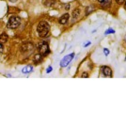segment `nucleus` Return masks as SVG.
Masks as SVG:
<instances>
[{"label":"nucleus","instance_id":"nucleus-1","mask_svg":"<svg viewBox=\"0 0 126 125\" xmlns=\"http://www.w3.org/2000/svg\"><path fill=\"white\" fill-rule=\"evenodd\" d=\"M37 31L39 33V36L42 38H45V37L49 36V32H50L49 24L44 22V21L40 22L38 24V26H37Z\"/></svg>","mask_w":126,"mask_h":125},{"label":"nucleus","instance_id":"nucleus-2","mask_svg":"<svg viewBox=\"0 0 126 125\" xmlns=\"http://www.w3.org/2000/svg\"><path fill=\"white\" fill-rule=\"evenodd\" d=\"M38 50L40 54H42L43 57H46L47 55L50 54V47L46 42H41L38 44Z\"/></svg>","mask_w":126,"mask_h":125},{"label":"nucleus","instance_id":"nucleus-3","mask_svg":"<svg viewBox=\"0 0 126 125\" xmlns=\"http://www.w3.org/2000/svg\"><path fill=\"white\" fill-rule=\"evenodd\" d=\"M20 24H21L20 18L17 17V16H12V17L10 18L9 23H8V26H9V27H10V28H17V27L20 26Z\"/></svg>","mask_w":126,"mask_h":125},{"label":"nucleus","instance_id":"nucleus-4","mask_svg":"<svg viewBox=\"0 0 126 125\" xmlns=\"http://www.w3.org/2000/svg\"><path fill=\"white\" fill-rule=\"evenodd\" d=\"M74 53H72V54H69V55L65 56L62 59H61V61H60V67L61 68L67 67L69 65V63L74 59Z\"/></svg>","mask_w":126,"mask_h":125},{"label":"nucleus","instance_id":"nucleus-5","mask_svg":"<svg viewBox=\"0 0 126 125\" xmlns=\"http://www.w3.org/2000/svg\"><path fill=\"white\" fill-rule=\"evenodd\" d=\"M100 72L105 77H112V75H113L112 70H111L110 67H108V66H102L101 69H100Z\"/></svg>","mask_w":126,"mask_h":125},{"label":"nucleus","instance_id":"nucleus-6","mask_svg":"<svg viewBox=\"0 0 126 125\" xmlns=\"http://www.w3.org/2000/svg\"><path fill=\"white\" fill-rule=\"evenodd\" d=\"M69 18H70V14H69V13H65V14H63V15L58 19V23H59L60 25H65V24L68 22Z\"/></svg>","mask_w":126,"mask_h":125},{"label":"nucleus","instance_id":"nucleus-7","mask_svg":"<svg viewBox=\"0 0 126 125\" xmlns=\"http://www.w3.org/2000/svg\"><path fill=\"white\" fill-rule=\"evenodd\" d=\"M32 71H33V67H32L31 65H27V66H26V67L23 68L22 73H25V74H27V73H32Z\"/></svg>","mask_w":126,"mask_h":125},{"label":"nucleus","instance_id":"nucleus-8","mask_svg":"<svg viewBox=\"0 0 126 125\" xmlns=\"http://www.w3.org/2000/svg\"><path fill=\"white\" fill-rule=\"evenodd\" d=\"M42 54H37V55H35V57H34V58H33V60H34V62L36 63H40L42 60Z\"/></svg>","mask_w":126,"mask_h":125},{"label":"nucleus","instance_id":"nucleus-9","mask_svg":"<svg viewBox=\"0 0 126 125\" xmlns=\"http://www.w3.org/2000/svg\"><path fill=\"white\" fill-rule=\"evenodd\" d=\"M8 41V35L7 33H2L0 35V43H5Z\"/></svg>","mask_w":126,"mask_h":125},{"label":"nucleus","instance_id":"nucleus-10","mask_svg":"<svg viewBox=\"0 0 126 125\" xmlns=\"http://www.w3.org/2000/svg\"><path fill=\"white\" fill-rule=\"evenodd\" d=\"M110 4H111V0H104V1L101 3V5H102L103 8H106V7H108Z\"/></svg>","mask_w":126,"mask_h":125},{"label":"nucleus","instance_id":"nucleus-11","mask_svg":"<svg viewBox=\"0 0 126 125\" xmlns=\"http://www.w3.org/2000/svg\"><path fill=\"white\" fill-rule=\"evenodd\" d=\"M79 14H80V10H79V9H75V10H74V12H73V17H74V19H76L79 16Z\"/></svg>","mask_w":126,"mask_h":125},{"label":"nucleus","instance_id":"nucleus-12","mask_svg":"<svg viewBox=\"0 0 126 125\" xmlns=\"http://www.w3.org/2000/svg\"><path fill=\"white\" fill-rule=\"evenodd\" d=\"M93 10H94V9H93V7H91V6H89V7L86 9V12H85V14H86V15H89V13H90V12H91Z\"/></svg>","mask_w":126,"mask_h":125},{"label":"nucleus","instance_id":"nucleus-13","mask_svg":"<svg viewBox=\"0 0 126 125\" xmlns=\"http://www.w3.org/2000/svg\"><path fill=\"white\" fill-rule=\"evenodd\" d=\"M115 33V30L114 29H112V28H108V29H106L105 32V36H107V35H109V34H114Z\"/></svg>","mask_w":126,"mask_h":125},{"label":"nucleus","instance_id":"nucleus-14","mask_svg":"<svg viewBox=\"0 0 126 125\" xmlns=\"http://www.w3.org/2000/svg\"><path fill=\"white\" fill-rule=\"evenodd\" d=\"M104 54H105V57H107V56L110 54L109 49H107V48H104Z\"/></svg>","mask_w":126,"mask_h":125},{"label":"nucleus","instance_id":"nucleus-15","mask_svg":"<svg viewBox=\"0 0 126 125\" xmlns=\"http://www.w3.org/2000/svg\"><path fill=\"white\" fill-rule=\"evenodd\" d=\"M54 3H55L54 0H48L47 2H46V6L50 7V6H52V4H54Z\"/></svg>","mask_w":126,"mask_h":125},{"label":"nucleus","instance_id":"nucleus-16","mask_svg":"<svg viewBox=\"0 0 126 125\" xmlns=\"http://www.w3.org/2000/svg\"><path fill=\"white\" fill-rule=\"evenodd\" d=\"M52 71H53V68H52V66H49V67L47 68V70H46V73H50Z\"/></svg>","mask_w":126,"mask_h":125},{"label":"nucleus","instance_id":"nucleus-17","mask_svg":"<svg viewBox=\"0 0 126 125\" xmlns=\"http://www.w3.org/2000/svg\"><path fill=\"white\" fill-rule=\"evenodd\" d=\"M81 77H83V78H85V77H89V73L85 72V73H84L81 75Z\"/></svg>","mask_w":126,"mask_h":125},{"label":"nucleus","instance_id":"nucleus-18","mask_svg":"<svg viewBox=\"0 0 126 125\" xmlns=\"http://www.w3.org/2000/svg\"><path fill=\"white\" fill-rule=\"evenodd\" d=\"M116 2H117L118 4H123V3L125 2V0H116Z\"/></svg>","mask_w":126,"mask_h":125},{"label":"nucleus","instance_id":"nucleus-19","mask_svg":"<svg viewBox=\"0 0 126 125\" xmlns=\"http://www.w3.org/2000/svg\"><path fill=\"white\" fill-rule=\"evenodd\" d=\"M90 43H91L90 42H88L87 43H84V45H83V46H84V47H88V46H89V45H90Z\"/></svg>","mask_w":126,"mask_h":125},{"label":"nucleus","instance_id":"nucleus-20","mask_svg":"<svg viewBox=\"0 0 126 125\" xmlns=\"http://www.w3.org/2000/svg\"><path fill=\"white\" fill-rule=\"evenodd\" d=\"M3 49H4L3 48V43H0V54L3 52Z\"/></svg>","mask_w":126,"mask_h":125},{"label":"nucleus","instance_id":"nucleus-21","mask_svg":"<svg viewBox=\"0 0 126 125\" xmlns=\"http://www.w3.org/2000/svg\"><path fill=\"white\" fill-rule=\"evenodd\" d=\"M65 9L68 10L70 9V5H69V4H66V7H65Z\"/></svg>","mask_w":126,"mask_h":125},{"label":"nucleus","instance_id":"nucleus-22","mask_svg":"<svg viewBox=\"0 0 126 125\" xmlns=\"http://www.w3.org/2000/svg\"><path fill=\"white\" fill-rule=\"evenodd\" d=\"M103 1H104V0H98V2H99V3H100V4H101V3H102V2H103Z\"/></svg>","mask_w":126,"mask_h":125},{"label":"nucleus","instance_id":"nucleus-23","mask_svg":"<svg viewBox=\"0 0 126 125\" xmlns=\"http://www.w3.org/2000/svg\"><path fill=\"white\" fill-rule=\"evenodd\" d=\"M10 1H11V2H16L17 0H10Z\"/></svg>","mask_w":126,"mask_h":125},{"label":"nucleus","instance_id":"nucleus-24","mask_svg":"<svg viewBox=\"0 0 126 125\" xmlns=\"http://www.w3.org/2000/svg\"><path fill=\"white\" fill-rule=\"evenodd\" d=\"M124 3H125V8H126V0H125V2H124Z\"/></svg>","mask_w":126,"mask_h":125},{"label":"nucleus","instance_id":"nucleus-25","mask_svg":"<svg viewBox=\"0 0 126 125\" xmlns=\"http://www.w3.org/2000/svg\"><path fill=\"white\" fill-rule=\"evenodd\" d=\"M124 60H125V61H126V57H125V58H124Z\"/></svg>","mask_w":126,"mask_h":125}]
</instances>
